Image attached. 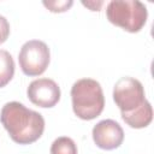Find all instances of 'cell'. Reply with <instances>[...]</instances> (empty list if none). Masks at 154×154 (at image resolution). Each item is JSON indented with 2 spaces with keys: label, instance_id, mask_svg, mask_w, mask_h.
<instances>
[{
  "label": "cell",
  "instance_id": "obj_8",
  "mask_svg": "<svg viewBox=\"0 0 154 154\" xmlns=\"http://www.w3.org/2000/svg\"><path fill=\"white\" fill-rule=\"evenodd\" d=\"M123 120L134 129H142L150 124L153 119V109L148 100H146L138 108L129 113H122Z\"/></svg>",
  "mask_w": 154,
  "mask_h": 154
},
{
  "label": "cell",
  "instance_id": "obj_5",
  "mask_svg": "<svg viewBox=\"0 0 154 154\" xmlns=\"http://www.w3.org/2000/svg\"><path fill=\"white\" fill-rule=\"evenodd\" d=\"M113 100L122 113L138 108L147 99L142 83L134 77H122L113 88Z\"/></svg>",
  "mask_w": 154,
  "mask_h": 154
},
{
  "label": "cell",
  "instance_id": "obj_3",
  "mask_svg": "<svg viewBox=\"0 0 154 154\" xmlns=\"http://www.w3.org/2000/svg\"><path fill=\"white\" fill-rule=\"evenodd\" d=\"M107 19L129 32H138L146 24L148 10L138 0H112L106 7Z\"/></svg>",
  "mask_w": 154,
  "mask_h": 154
},
{
  "label": "cell",
  "instance_id": "obj_10",
  "mask_svg": "<svg viewBox=\"0 0 154 154\" xmlns=\"http://www.w3.org/2000/svg\"><path fill=\"white\" fill-rule=\"evenodd\" d=\"M51 154H77V147L72 138L60 136L51 146Z\"/></svg>",
  "mask_w": 154,
  "mask_h": 154
},
{
  "label": "cell",
  "instance_id": "obj_9",
  "mask_svg": "<svg viewBox=\"0 0 154 154\" xmlns=\"http://www.w3.org/2000/svg\"><path fill=\"white\" fill-rule=\"evenodd\" d=\"M14 75V60L12 55L5 51L0 49V88L5 87Z\"/></svg>",
  "mask_w": 154,
  "mask_h": 154
},
{
  "label": "cell",
  "instance_id": "obj_2",
  "mask_svg": "<svg viewBox=\"0 0 154 154\" xmlns=\"http://www.w3.org/2000/svg\"><path fill=\"white\" fill-rule=\"evenodd\" d=\"M72 109L83 120L95 119L105 107V96L100 83L93 78H81L71 88Z\"/></svg>",
  "mask_w": 154,
  "mask_h": 154
},
{
  "label": "cell",
  "instance_id": "obj_12",
  "mask_svg": "<svg viewBox=\"0 0 154 154\" xmlns=\"http://www.w3.org/2000/svg\"><path fill=\"white\" fill-rule=\"evenodd\" d=\"M10 35V24L7 19L0 14V45L4 43Z\"/></svg>",
  "mask_w": 154,
  "mask_h": 154
},
{
  "label": "cell",
  "instance_id": "obj_11",
  "mask_svg": "<svg viewBox=\"0 0 154 154\" xmlns=\"http://www.w3.org/2000/svg\"><path fill=\"white\" fill-rule=\"evenodd\" d=\"M72 1H43V5L52 12H65L72 6Z\"/></svg>",
  "mask_w": 154,
  "mask_h": 154
},
{
  "label": "cell",
  "instance_id": "obj_1",
  "mask_svg": "<svg viewBox=\"0 0 154 154\" xmlns=\"http://www.w3.org/2000/svg\"><path fill=\"white\" fill-rule=\"evenodd\" d=\"M0 122L12 141L19 144H30L37 141L45 130V119L41 113L26 108L18 101L2 106Z\"/></svg>",
  "mask_w": 154,
  "mask_h": 154
},
{
  "label": "cell",
  "instance_id": "obj_6",
  "mask_svg": "<svg viewBox=\"0 0 154 154\" xmlns=\"http://www.w3.org/2000/svg\"><path fill=\"white\" fill-rule=\"evenodd\" d=\"M28 99L36 106L51 108L60 100V88L51 78H37L26 89Z\"/></svg>",
  "mask_w": 154,
  "mask_h": 154
},
{
  "label": "cell",
  "instance_id": "obj_4",
  "mask_svg": "<svg viewBox=\"0 0 154 154\" xmlns=\"http://www.w3.org/2000/svg\"><path fill=\"white\" fill-rule=\"evenodd\" d=\"M51 52L48 46L40 40L26 41L18 54L19 66L24 75L35 77L42 75L49 65Z\"/></svg>",
  "mask_w": 154,
  "mask_h": 154
},
{
  "label": "cell",
  "instance_id": "obj_7",
  "mask_svg": "<svg viewBox=\"0 0 154 154\" xmlns=\"http://www.w3.org/2000/svg\"><path fill=\"white\" fill-rule=\"evenodd\" d=\"M93 140L95 144L105 150H112L118 148L124 140V131L122 126L113 119H103L94 125Z\"/></svg>",
  "mask_w": 154,
  "mask_h": 154
}]
</instances>
